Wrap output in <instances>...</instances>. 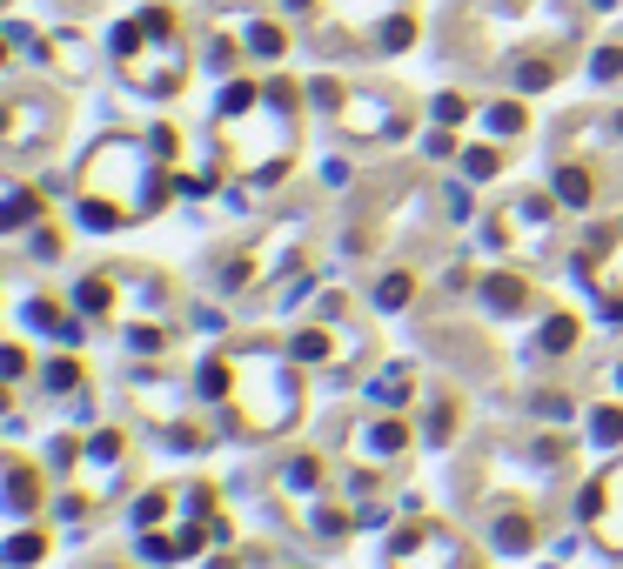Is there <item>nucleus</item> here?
Listing matches in <instances>:
<instances>
[{"mask_svg":"<svg viewBox=\"0 0 623 569\" xmlns=\"http://www.w3.org/2000/svg\"><path fill=\"white\" fill-rule=\"evenodd\" d=\"M557 195L570 201V208H583V201H590V175H583V168H563V175H557Z\"/></svg>","mask_w":623,"mask_h":569,"instance_id":"1","label":"nucleus"}]
</instances>
